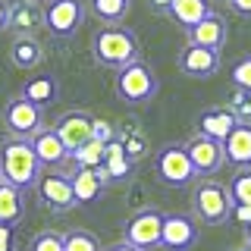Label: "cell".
<instances>
[{
	"mask_svg": "<svg viewBox=\"0 0 251 251\" xmlns=\"http://www.w3.org/2000/svg\"><path fill=\"white\" fill-rule=\"evenodd\" d=\"M91 57L98 60V66H107V69H123L129 63H135L138 60L135 31L123 25H104L91 38Z\"/></svg>",
	"mask_w": 251,
	"mask_h": 251,
	"instance_id": "1",
	"label": "cell"
},
{
	"mask_svg": "<svg viewBox=\"0 0 251 251\" xmlns=\"http://www.w3.org/2000/svg\"><path fill=\"white\" fill-rule=\"evenodd\" d=\"M0 167H3V179L13 185H19L22 192L25 188H35L38 176H41V160H38L35 148H31V138H10L3 141V151H0Z\"/></svg>",
	"mask_w": 251,
	"mask_h": 251,
	"instance_id": "2",
	"label": "cell"
},
{
	"mask_svg": "<svg viewBox=\"0 0 251 251\" xmlns=\"http://www.w3.org/2000/svg\"><path fill=\"white\" fill-rule=\"evenodd\" d=\"M192 210L201 223L207 226H220L232 217V195L229 185H220L214 179H204V182L195 185L192 192Z\"/></svg>",
	"mask_w": 251,
	"mask_h": 251,
	"instance_id": "3",
	"label": "cell"
},
{
	"mask_svg": "<svg viewBox=\"0 0 251 251\" xmlns=\"http://www.w3.org/2000/svg\"><path fill=\"white\" fill-rule=\"evenodd\" d=\"M157 94V75L151 73L148 63H129V66L116 69V98L129 107H145Z\"/></svg>",
	"mask_w": 251,
	"mask_h": 251,
	"instance_id": "4",
	"label": "cell"
},
{
	"mask_svg": "<svg viewBox=\"0 0 251 251\" xmlns=\"http://www.w3.org/2000/svg\"><path fill=\"white\" fill-rule=\"evenodd\" d=\"M35 192H38V201L47 210H53V214H66V210H73L78 204L75 192H73V179L57 170H41V176L35 182Z\"/></svg>",
	"mask_w": 251,
	"mask_h": 251,
	"instance_id": "5",
	"label": "cell"
},
{
	"mask_svg": "<svg viewBox=\"0 0 251 251\" xmlns=\"http://www.w3.org/2000/svg\"><path fill=\"white\" fill-rule=\"evenodd\" d=\"M44 107H38V104H31L28 98H13L10 104H6L3 110V126H6V132H10L13 138H31V135H38V132L44 129V113H41Z\"/></svg>",
	"mask_w": 251,
	"mask_h": 251,
	"instance_id": "6",
	"label": "cell"
},
{
	"mask_svg": "<svg viewBox=\"0 0 251 251\" xmlns=\"http://www.w3.org/2000/svg\"><path fill=\"white\" fill-rule=\"evenodd\" d=\"M163 217H167V214H160V210H154V207H145V210H138V214H132L129 220H126L123 242H129V245H135L141 251L160 245Z\"/></svg>",
	"mask_w": 251,
	"mask_h": 251,
	"instance_id": "7",
	"label": "cell"
},
{
	"mask_svg": "<svg viewBox=\"0 0 251 251\" xmlns=\"http://www.w3.org/2000/svg\"><path fill=\"white\" fill-rule=\"evenodd\" d=\"M82 19H85L82 0H47L44 6V25L57 38H73Z\"/></svg>",
	"mask_w": 251,
	"mask_h": 251,
	"instance_id": "8",
	"label": "cell"
},
{
	"mask_svg": "<svg viewBox=\"0 0 251 251\" xmlns=\"http://www.w3.org/2000/svg\"><path fill=\"white\" fill-rule=\"evenodd\" d=\"M185 151L188 157H192V167L198 176H214V173L223 170V163H226V151H223V141H217V138H207V135H201V132H195L192 138L185 141Z\"/></svg>",
	"mask_w": 251,
	"mask_h": 251,
	"instance_id": "9",
	"label": "cell"
},
{
	"mask_svg": "<svg viewBox=\"0 0 251 251\" xmlns=\"http://www.w3.org/2000/svg\"><path fill=\"white\" fill-rule=\"evenodd\" d=\"M157 176L167 185H188L198 173L192 167V157H188L185 145H167L160 154H157Z\"/></svg>",
	"mask_w": 251,
	"mask_h": 251,
	"instance_id": "10",
	"label": "cell"
},
{
	"mask_svg": "<svg viewBox=\"0 0 251 251\" xmlns=\"http://www.w3.org/2000/svg\"><path fill=\"white\" fill-rule=\"evenodd\" d=\"M57 129V135L63 138V145H66V151L73 154L78 148L85 145V141L94 138V116L88 110H69V113H63V120L53 126Z\"/></svg>",
	"mask_w": 251,
	"mask_h": 251,
	"instance_id": "11",
	"label": "cell"
},
{
	"mask_svg": "<svg viewBox=\"0 0 251 251\" xmlns=\"http://www.w3.org/2000/svg\"><path fill=\"white\" fill-rule=\"evenodd\" d=\"M198 242V223L185 214H167L163 217V235L160 245L170 251H188Z\"/></svg>",
	"mask_w": 251,
	"mask_h": 251,
	"instance_id": "12",
	"label": "cell"
},
{
	"mask_svg": "<svg viewBox=\"0 0 251 251\" xmlns=\"http://www.w3.org/2000/svg\"><path fill=\"white\" fill-rule=\"evenodd\" d=\"M179 69L192 78H210V75L220 73V50L201 47V44H188L179 53Z\"/></svg>",
	"mask_w": 251,
	"mask_h": 251,
	"instance_id": "13",
	"label": "cell"
},
{
	"mask_svg": "<svg viewBox=\"0 0 251 251\" xmlns=\"http://www.w3.org/2000/svg\"><path fill=\"white\" fill-rule=\"evenodd\" d=\"M69 179H73V192L78 204H94L104 195V185L110 182L107 167H78Z\"/></svg>",
	"mask_w": 251,
	"mask_h": 251,
	"instance_id": "14",
	"label": "cell"
},
{
	"mask_svg": "<svg viewBox=\"0 0 251 251\" xmlns=\"http://www.w3.org/2000/svg\"><path fill=\"white\" fill-rule=\"evenodd\" d=\"M44 25V10L35 0H13L10 13H6V28L16 35H35Z\"/></svg>",
	"mask_w": 251,
	"mask_h": 251,
	"instance_id": "15",
	"label": "cell"
},
{
	"mask_svg": "<svg viewBox=\"0 0 251 251\" xmlns=\"http://www.w3.org/2000/svg\"><path fill=\"white\" fill-rule=\"evenodd\" d=\"M31 148H35V154H38V160H41L44 170H53L57 163H63L69 157L63 138L57 135V129H41L38 135H31Z\"/></svg>",
	"mask_w": 251,
	"mask_h": 251,
	"instance_id": "16",
	"label": "cell"
},
{
	"mask_svg": "<svg viewBox=\"0 0 251 251\" xmlns=\"http://www.w3.org/2000/svg\"><path fill=\"white\" fill-rule=\"evenodd\" d=\"M235 126H239V120H235V113L229 107H210L198 116V132L217 141H226Z\"/></svg>",
	"mask_w": 251,
	"mask_h": 251,
	"instance_id": "17",
	"label": "cell"
},
{
	"mask_svg": "<svg viewBox=\"0 0 251 251\" xmlns=\"http://www.w3.org/2000/svg\"><path fill=\"white\" fill-rule=\"evenodd\" d=\"M188 35V44H201V47H214V50H220V47L226 44V19L217 13H210L207 19H201L198 25H192L185 31Z\"/></svg>",
	"mask_w": 251,
	"mask_h": 251,
	"instance_id": "18",
	"label": "cell"
},
{
	"mask_svg": "<svg viewBox=\"0 0 251 251\" xmlns=\"http://www.w3.org/2000/svg\"><path fill=\"white\" fill-rule=\"evenodd\" d=\"M223 151H226V163L245 170L251 167V123H239L229 132V138L223 141Z\"/></svg>",
	"mask_w": 251,
	"mask_h": 251,
	"instance_id": "19",
	"label": "cell"
},
{
	"mask_svg": "<svg viewBox=\"0 0 251 251\" xmlns=\"http://www.w3.org/2000/svg\"><path fill=\"white\" fill-rule=\"evenodd\" d=\"M10 60L16 69H38L44 63V47L31 35H16V41L10 47Z\"/></svg>",
	"mask_w": 251,
	"mask_h": 251,
	"instance_id": "20",
	"label": "cell"
},
{
	"mask_svg": "<svg viewBox=\"0 0 251 251\" xmlns=\"http://www.w3.org/2000/svg\"><path fill=\"white\" fill-rule=\"evenodd\" d=\"M25 214V198H22V188L13 182H0V223L16 226Z\"/></svg>",
	"mask_w": 251,
	"mask_h": 251,
	"instance_id": "21",
	"label": "cell"
},
{
	"mask_svg": "<svg viewBox=\"0 0 251 251\" xmlns=\"http://www.w3.org/2000/svg\"><path fill=\"white\" fill-rule=\"evenodd\" d=\"M210 13H214V10H210L207 0H173L167 16H173V19H176L179 25L188 31L192 25H198L201 19H207Z\"/></svg>",
	"mask_w": 251,
	"mask_h": 251,
	"instance_id": "22",
	"label": "cell"
},
{
	"mask_svg": "<svg viewBox=\"0 0 251 251\" xmlns=\"http://www.w3.org/2000/svg\"><path fill=\"white\" fill-rule=\"evenodd\" d=\"M129 3L132 0H88V13L104 25H120L129 16Z\"/></svg>",
	"mask_w": 251,
	"mask_h": 251,
	"instance_id": "23",
	"label": "cell"
},
{
	"mask_svg": "<svg viewBox=\"0 0 251 251\" xmlns=\"http://www.w3.org/2000/svg\"><path fill=\"white\" fill-rule=\"evenodd\" d=\"M22 98H28L31 104L47 107L53 98H57V78L53 75H31L25 85H22Z\"/></svg>",
	"mask_w": 251,
	"mask_h": 251,
	"instance_id": "24",
	"label": "cell"
},
{
	"mask_svg": "<svg viewBox=\"0 0 251 251\" xmlns=\"http://www.w3.org/2000/svg\"><path fill=\"white\" fill-rule=\"evenodd\" d=\"M104 167H107V176L110 182H116V179H126L132 173V160L126 157V148L120 138L107 141V151H104Z\"/></svg>",
	"mask_w": 251,
	"mask_h": 251,
	"instance_id": "25",
	"label": "cell"
},
{
	"mask_svg": "<svg viewBox=\"0 0 251 251\" xmlns=\"http://www.w3.org/2000/svg\"><path fill=\"white\" fill-rule=\"evenodd\" d=\"M120 141H123V148H126V157H129L132 163L145 160V157H148V151H151V145H148L145 132H141V129H135V126H126V129H123V135H120Z\"/></svg>",
	"mask_w": 251,
	"mask_h": 251,
	"instance_id": "26",
	"label": "cell"
},
{
	"mask_svg": "<svg viewBox=\"0 0 251 251\" xmlns=\"http://www.w3.org/2000/svg\"><path fill=\"white\" fill-rule=\"evenodd\" d=\"M104 151H107V141L91 138V141H85L78 151H73L69 157H73L78 167H104Z\"/></svg>",
	"mask_w": 251,
	"mask_h": 251,
	"instance_id": "27",
	"label": "cell"
},
{
	"mask_svg": "<svg viewBox=\"0 0 251 251\" xmlns=\"http://www.w3.org/2000/svg\"><path fill=\"white\" fill-rule=\"evenodd\" d=\"M28 251H66V232H57V229H41L31 239Z\"/></svg>",
	"mask_w": 251,
	"mask_h": 251,
	"instance_id": "28",
	"label": "cell"
},
{
	"mask_svg": "<svg viewBox=\"0 0 251 251\" xmlns=\"http://www.w3.org/2000/svg\"><path fill=\"white\" fill-rule=\"evenodd\" d=\"M229 195H232V204H251V167L239 170L229 182Z\"/></svg>",
	"mask_w": 251,
	"mask_h": 251,
	"instance_id": "29",
	"label": "cell"
},
{
	"mask_svg": "<svg viewBox=\"0 0 251 251\" xmlns=\"http://www.w3.org/2000/svg\"><path fill=\"white\" fill-rule=\"evenodd\" d=\"M66 251H100V242L88 229H73L66 232Z\"/></svg>",
	"mask_w": 251,
	"mask_h": 251,
	"instance_id": "30",
	"label": "cell"
},
{
	"mask_svg": "<svg viewBox=\"0 0 251 251\" xmlns=\"http://www.w3.org/2000/svg\"><path fill=\"white\" fill-rule=\"evenodd\" d=\"M229 110L235 113L239 123H251V100H248V91L235 88L232 91V100H229Z\"/></svg>",
	"mask_w": 251,
	"mask_h": 251,
	"instance_id": "31",
	"label": "cell"
},
{
	"mask_svg": "<svg viewBox=\"0 0 251 251\" xmlns=\"http://www.w3.org/2000/svg\"><path fill=\"white\" fill-rule=\"evenodd\" d=\"M232 85L242 91H251V57H242L232 66Z\"/></svg>",
	"mask_w": 251,
	"mask_h": 251,
	"instance_id": "32",
	"label": "cell"
},
{
	"mask_svg": "<svg viewBox=\"0 0 251 251\" xmlns=\"http://www.w3.org/2000/svg\"><path fill=\"white\" fill-rule=\"evenodd\" d=\"M94 138H98V141H113L116 138L113 126H110L107 120H100V116H94Z\"/></svg>",
	"mask_w": 251,
	"mask_h": 251,
	"instance_id": "33",
	"label": "cell"
},
{
	"mask_svg": "<svg viewBox=\"0 0 251 251\" xmlns=\"http://www.w3.org/2000/svg\"><path fill=\"white\" fill-rule=\"evenodd\" d=\"M13 248H16V232H13V226L0 223V251H13Z\"/></svg>",
	"mask_w": 251,
	"mask_h": 251,
	"instance_id": "34",
	"label": "cell"
},
{
	"mask_svg": "<svg viewBox=\"0 0 251 251\" xmlns=\"http://www.w3.org/2000/svg\"><path fill=\"white\" fill-rule=\"evenodd\" d=\"M232 220H239L242 226L251 223V204H232Z\"/></svg>",
	"mask_w": 251,
	"mask_h": 251,
	"instance_id": "35",
	"label": "cell"
},
{
	"mask_svg": "<svg viewBox=\"0 0 251 251\" xmlns=\"http://www.w3.org/2000/svg\"><path fill=\"white\" fill-rule=\"evenodd\" d=\"M229 6L239 16H251V0H229Z\"/></svg>",
	"mask_w": 251,
	"mask_h": 251,
	"instance_id": "36",
	"label": "cell"
},
{
	"mask_svg": "<svg viewBox=\"0 0 251 251\" xmlns=\"http://www.w3.org/2000/svg\"><path fill=\"white\" fill-rule=\"evenodd\" d=\"M170 3H173V0H151V10H157V13H170Z\"/></svg>",
	"mask_w": 251,
	"mask_h": 251,
	"instance_id": "37",
	"label": "cell"
},
{
	"mask_svg": "<svg viewBox=\"0 0 251 251\" xmlns=\"http://www.w3.org/2000/svg\"><path fill=\"white\" fill-rule=\"evenodd\" d=\"M107 251H141V248L129 245V242H116V245H113V248H107Z\"/></svg>",
	"mask_w": 251,
	"mask_h": 251,
	"instance_id": "38",
	"label": "cell"
},
{
	"mask_svg": "<svg viewBox=\"0 0 251 251\" xmlns=\"http://www.w3.org/2000/svg\"><path fill=\"white\" fill-rule=\"evenodd\" d=\"M6 13H10V6L0 0V28H6Z\"/></svg>",
	"mask_w": 251,
	"mask_h": 251,
	"instance_id": "39",
	"label": "cell"
},
{
	"mask_svg": "<svg viewBox=\"0 0 251 251\" xmlns=\"http://www.w3.org/2000/svg\"><path fill=\"white\" fill-rule=\"evenodd\" d=\"M245 242H251V223L245 226Z\"/></svg>",
	"mask_w": 251,
	"mask_h": 251,
	"instance_id": "40",
	"label": "cell"
},
{
	"mask_svg": "<svg viewBox=\"0 0 251 251\" xmlns=\"http://www.w3.org/2000/svg\"><path fill=\"white\" fill-rule=\"evenodd\" d=\"M0 182H3V167H0Z\"/></svg>",
	"mask_w": 251,
	"mask_h": 251,
	"instance_id": "41",
	"label": "cell"
},
{
	"mask_svg": "<svg viewBox=\"0 0 251 251\" xmlns=\"http://www.w3.org/2000/svg\"><path fill=\"white\" fill-rule=\"evenodd\" d=\"M239 251H248V248H245V245H242V248H239Z\"/></svg>",
	"mask_w": 251,
	"mask_h": 251,
	"instance_id": "42",
	"label": "cell"
},
{
	"mask_svg": "<svg viewBox=\"0 0 251 251\" xmlns=\"http://www.w3.org/2000/svg\"><path fill=\"white\" fill-rule=\"evenodd\" d=\"M220 3H229V0H220Z\"/></svg>",
	"mask_w": 251,
	"mask_h": 251,
	"instance_id": "43",
	"label": "cell"
}]
</instances>
